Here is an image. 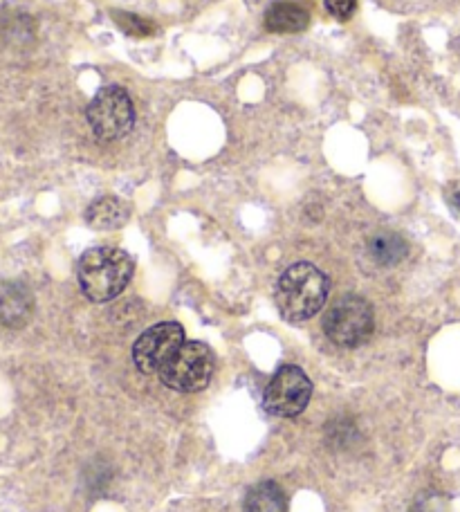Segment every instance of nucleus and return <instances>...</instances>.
Wrapping results in <instances>:
<instances>
[{"label": "nucleus", "mask_w": 460, "mask_h": 512, "mask_svg": "<svg viewBox=\"0 0 460 512\" xmlns=\"http://www.w3.org/2000/svg\"><path fill=\"white\" fill-rule=\"evenodd\" d=\"M373 328V308L364 297L357 295L337 299L324 315V331L328 340L337 346H348V349L364 344L371 337Z\"/></svg>", "instance_id": "20e7f679"}, {"label": "nucleus", "mask_w": 460, "mask_h": 512, "mask_svg": "<svg viewBox=\"0 0 460 512\" xmlns=\"http://www.w3.org/2000/svg\"><path fill=\"white\" fill-rule=\"evenodd\" d=\"M330 292V281L317 265L294 263L276 283L274 301L285 322L301 324L324 308Z\"/></svg>", "instance_id": "f257e3e1"}, {"label": "nucleus", "mask_w": 460, "mask_h": 512, "mask_svg": "<svg viewBox=\"0 0 460 512\" xmlns=\"http://www.w3.org/2000/svg\"><path fill=\"white\" fill-rule=\"evenodd\" d=\"M288 510V499L281 490L279 483L261 481L254 486L245 497V512H285Z\"/></svg>", "instance_id": "f8f14e48"}, {"label": "nucleus", "mask_w": 460, "mask_h": 512, "mask_svg": "<svg viewBox=\"0 0 460 512\" xmlns=\"http://www.w3.org/2000/svg\"><path fill=\"white\" fill-rule=\"evenodd\" d=\"M214 353L202 342H184L167 367L160 371L162 382L180 393L202 391L214 376Z\"/></svg>", "instance_id": "39448f33"}, {"label": "nucleus", "mask_w": 460, "mask_h": 512, "mask_svg": "<svg viewBox=\"0 0 460 512\" xmlns=\"http://www.w3.org/2000/svg\"><path fill=\"white\" fill-rule=\"evenodd\" d=\"M330 16H335L337 21H348L355 14L357 0H324Z\"/></svg>", "instance_id": "2eb2a0df"}, {"label": "nucleus", "mask_w": 460, "mask_h": 512, "mask_svg": "<svg viewBox=\"0 0 460 512\" xmlns=\"http://www.w3.org/2000/svg\"><path fill=\"white\" fill-rule=\"evenodd\" d=\"M113 18H115V23L131 36H151L155 32V25L151 21H146V18H140L135 14L115 12Z\"/></svg>", "instance_id": "ddd939ff"}, {"label": "nucleus", "mask_w": 460, "mask_h": 512, "mask_svg": "<svg viewBox=\"0 0 460 512\" xmlns=\"http://www.w3.org/2000/svg\"><path fill=\"white\" fill-rule=\"evenodd\" d=\"M368 254L377 265L391 268L409 254V243L398 232H377L368 239Z\"/></svg>", "instance_id": "9b49d317"}, {"label": "nucleus", "mask_w": 460, "mask_h": 512, "mask_svg": "<svg viewBox=\"0 0 460 512\" xmlns=\"http://www.w3.org/2000/svg\"><path fill=\"white\" fill-rule=\"evenodd\" d=\"M445 200L449 203V207L454 209V212L460 214V180L452 182V185L445 189Z\"/></svg>", "instance_id": "f3484780"}, {"label": "nucleus", "mask_w": 460, "mask_h": 512, "mask_svg": "<svg viewBox=\"0 0 460 512\" xmlns=\"http://www.w3.org/2000/svg\"><path fill=\"white\" fill-rule=\"evenodd\" d=\"M351 443H355V427L346 420H333L328 425V445H337L342 450Z\"/></svg>", "instance_id": "4468645a"}, {"label": "nucleus", "mask_w": 460, "mask_h": 512, "mask_svg": "<svg viewBox=\"0 0 460 512\" xmlns=\"http://www.w3.org/2000/svg\"><path fill=\"white\" fill-rule=\"evenodd\" d=\"M128 216H131V207L117 196H101L92 200L86 209V221L97 232H113L124 227Z\"/></svg>", "instance_id": "1a4fd4ad"}, {"label": "nucleus", "mask_w": 460, "mask_h": 512, "mask_svg": "<svg viewBox=\"0 0 460 512\" xmlns=\"http://www.w3.org/2000/svg\"><path fill=\"white\" fill-rule=\"evenodd\" d=\"M184 344V328L176 322L151 326L133 346L135 367L142 373H160Z\"/></svg>", "instance_id": "0eeeda50"}, {"label": "nucleus", "mask_w": 460, "mask_h": 512, "mask_svg": "<svg viewBox=\"0 0 460 512\" xmlns=\"http://www.w3.org/2000/svg\"><path fill=\"white\" fill-rule=\"evenodd\" d=\"M34 295L21 281L0 283V326L23 328L32 319Z\"/></svg>", "instance_id": "6e6552de"}, {"label": "nucleus", "mask_w": 460, "mask_h": 512, "mask_svg": "<svg viewBox=\"0 0 460 512\" xmlns=\"http://www.w3.org/2000/svg\"><path fill=\"white\" fill-rule=\"evenodd\" d=\"M88 124L99 140H122L135 126V106L122 86H106L88 104Z\"/></svg>", "instance_id": "7ed1b4c3"}, {"label": "nucleus", "mask_w": 460, "mask_h": 512, "mask_svg": "<svg viewBox=\"0 0 460 512\" xmlns=\"http://www.w3.org/2000/svg\"><path fill=\"white\" fill-rule=\"evenodd\" d=\"M308 23V7L292 3V0H276L265 12V27L272 34H297L306 30Z\"/></svg>", "instance_id": "9d476101"}, {"label": "nucleus", "mask_w": 460, "mask_h": 512, "mask_svg": "<svg viewBox=\"0 0 460 512\" xmlns=\"http://www.w3.org/2000/svg\"><path fill=\"white\" fill-rule=\"evenodd\" d=\"M135 263L131 254L119 248H92L84 252L77 265L81 292L95 304L119 297L133 277Z\"/></svg>", "instance_id": "f03ea898"}, {"label": "nucleus", "mask_w": 460, "mask_h": 512, "mask_svg": "<svg viewBox=\"0 0 460 512\" xmlns=\"http://www.w3.org/2000/svg\"><path fill=\"white\" fill-rule=\"evenodd\" d=\"M312 396V382L306 373L294 364H285L274 373L268 389H265L263 405L272 416L294 418L308 407Z\"/></svg>", "instance_id": "423d86ee"}, {"label": "nucleus", "mask_w": 460, "mask_h": 512, "mask_svg": "<svg viewBox=\"0 0 460 512\" xmlns=\"http://www.w3.org/2000/svg\"><path fill=\"white\" fill-rule=\"evenodd\" d=\"M411 512H443V499L438 495H431V492H425L416 499Z\"/></svg>", "instance_id": "dca6fc26"}]
</instances>
